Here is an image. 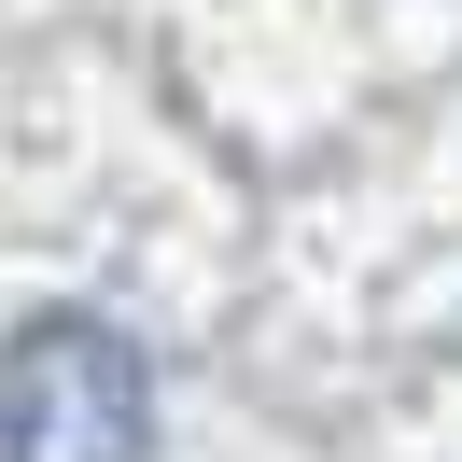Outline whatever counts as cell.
<instances>
[{
	"instance_id": "6da1fadb",
	"label": "cell",
	"mask_w": 462,
	"mask_h": 462,
	"mask_svg": "<svg viewBox=\"0 0 462 462\" xmlns=\"http://www.w3.org/2000/svg\"><path fill=\"white\" fill-rule=\"evenodd\" d=\"M154 448V365L126 350V322L42 309L0 350V462H141Z\"/></svg>"
}]
</instances>
